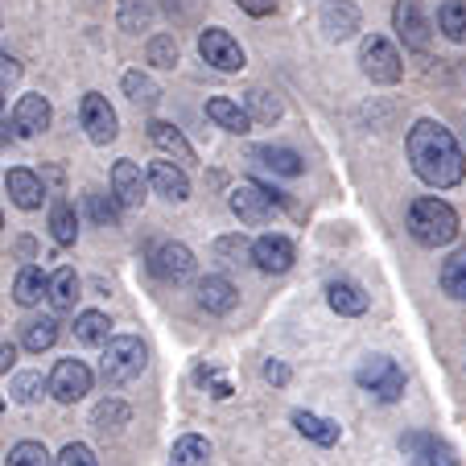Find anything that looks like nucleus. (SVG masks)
<instances>
[{"mask_svg":"<svg viewBox=\"0 0 466 466\" xmlns=\"http://www.w3.org/2000/svg\"><path fill=\"white\" fill-rule=\"evenodd\" d=\"M409 161H413V174L433 190H450L466 177V161L454 132L438 120H417L409 128Z\"/></svg>","mask_w":466,"mask_h":466,"instance_id":"f257e3e1","label":"nucleus"},{"mask_svg":"<svg viewBox=\"0 0 466 466\" xmlns=\"http://www.w3.org/2000/svg\"><path fill=\"white\" fill-rule=\"evenodd\" d=\"M409 231L421 248H446L458 239V211L446 198H417L409 207Z\"/></svg>","mask_w":466,"mask_h":466,"instance_id":"f03ea898","label":"nucleus"},{"mask_svg":"<svg viewBox=\"0 0 466 466\" xmlns=\"http://www.w3.org/2000/svg\"><path fill=\"white\" fill-rule=\"evenodd\" d=\"M149 368V347L137 335H116L104 343V360H99V376L107 384H128Z\"/></svg>","mask_w":466,"mask_h":466,"instance_id":"7ed1b4c3","label":"nucleus"},{"mask_svg":"<svg viewBox=\"0 0 466 466\" xmlns=\"http://www.w3.org/2000/svg\"><path fill=\"white\" fill-rule=\"evenodd\" d=\"M355 380H360L363 392L376 396V400H384V405H396V400L405 396V371L396 368V360H388V355H371V360H363L360 371H355Z\"/></svg>","mask_w":466,"mask_h":466,"instance_id":"20e7f679","label":"nucleus"},{"mask_svg":"<svg viewBox=\"0 0 466 466\" xmlns=\"http://www.w3.org/2000/svg\"><path fill=\"white\" fill-rule=\"evenodd\" d=\"M360 71L368 75L371 83H400L405 62H400V50H396L388 37L371 34L360 42Z\"/></svg>","mask_w":466,"mask_h":466,"instance_id":"39448f33","label":"nucleus"},{"mask_svg":"<svg viewBox=\"0 0 466 466\" xmlns=\"http://www.w3.org/2000/svg\"><path fill=\"white\" fill-rule=\"evenodd\" d=\"M400 454H405L413 466H458L454 446H446L438 433H425V430L400 433Z\"/></svg>","mask_w":466,"mask_h":466,"instance_id":"423d86ee","label":"nucleus"},{"mask_svg":"<svg viewBox=\"0 0 466 466\" xmlns=\"http://www.w3.org/2000/svg\"><path fill=\"white\" fill-rule=\"evenodd\" d=\"M273 203H277L273 194L264 190V186H256V182H239L228 198L231 215H236L239 223H248V228H264V223L273 219Z\"/></svg>","mask_w":466,"mask_h":466,"instance_id":"0eeeda50","label":"nucleus"},{"mask_svg":"<svg viewBox=\"0 0 466 466\" xmlns=\"http://www.w3.org/2000/svg\"><path fill=\"white\" fill-rule=\"evenodd\" d=\"M91 392V368L83 360H58L50 371V396L58 405H75Z\"/></svg>","mask_w":466,"mask_h":466,"instance_id":"6e6552de","label":"nucleus"},{"mask_svg":"<svg viewBox=\"0 0 466 466\" xmlns=\"http://www.w3.org/2000/svg\"><path fill=\"white\" fill-rule=\"evenodd\" d=\"M198 54H203V62H211L215 71H223V75L244 71V50H239V42L228 29H203V34H198Z\"/></svg>","mask_w":466,"mask_h":466,"instance_id":"1a4fd4ad","label":"nucleus"},{"mask_svg":"<svg viewBox=\"0 0 466 466\" xmlns=\"http://www.w3.org/2000/svg\"><path fill=\"white\" fill-rule=\"evenodd\" d=\"M79 120H83V128H87V137H91L96 145H112L116 132H120V120H116L112 104H107L99 91H87V96H83Z\"/></svg>","mask_w":466,"mask_h":466,"instance_id":"9d476101","label":"nucleus"},{"mask_svg":"<svg viewBox=\"0 0 466 466\" xmlns=\"http://www.w3.org/2000/svg\"><path fill=\"white\" fill-rule=\"evenodd\" d=\"M392 25L409 50H430V17L421 13V0H396Z\"/></svg>","mask_w":466,"mask_h":466,"instance_id":"9b49d317","label":"nucleus"},{"mask_svg":"<svg viewBox=\"0 0 466 466\" xmlns=\"http://www.w3.org/2000/svg\"><path fill=\"white\" fill-rule=\"evenodd\" d=\"M252 260H256V268L260 273H273V277H281V273H289L293 268V260H298V248H293V239H285V236H260L252 244Z\"/></svg>","mask_w":466,"mask_h":466,"instance_id":"f8f14e48","label":"nucleus"},{"mask_svg":"<svg viewBox=\"0 0 466 466\" xmlns=\"http://www.w3.org/2000/svg\"><path fill=\"white\" fill-rule=\"evenodd\" d=\"M149 268H153V277H161V281H186V277H194V252L186 244H157L153 248V256H149Z\"/></svg>","mask_w":466,"mask_h":466,"instance_id":"ddd939ff","label":"nucleus"},{"mask_svg":"<svg viewBox=\"0 0 466 466\" xmlns=\"http://www.w3.org/2000/svg\"><path fill=\"white\" fill-rule=\"evenodd\" d=\"M112 194L120 198V207H145V198H149V177L141 174L137 161H116L112 166Z\"/></svg>","mask_w":466,"mask_h":466,"instance_id":"4468645a","label":"nucleus"},{"mask_svg":"<svg viewBox=\"0 0 466 466\" xmlns=\"http://www.w3.org/2000/svg\"><path fill=\"white\" fill-rule=\"evenodd\" d=\"M318 25L326 29L330 42H347L360 29V9H355L351 0H326L322 13H318Z\"/></svg>","mask_w":466,"mask_h":466,"instance_id":"2eb2a0df","label":"nucleus"},{"mask_svg":"<svg viewBox=\"0 0 466 466\" xmlns=\"http://www.w3.org/2000/svg\"><path fill=\"white\" fill-rule=\"evenodd\" d=\"M54 120L50 112V99L46 96H21L17 107H13V128H17V137H37V132H46Z\"/></svg>","mask_w":466,"mask_h":466,"instance_id":"dca6fc26","label":"nucleus"},{"mask_svg":"<svg viewBox=\"0 0 466 466\" xmlns=\"http://www.w3.org/2000/svg\"><path fill=\"white\" fill-rule=\"evenodd\" d=\"M149 186L166 194L169 203H186L190 198V177H186L182 161H153L149 166Z\"/></svg>","mask_w":466,"mask_h":466,"instance_id":"f3484780","label":"nucleus"},{"mask_svg":"<svg viewBox=\"0 0 466 466\" xmlns=\"http://www.w3.org/2000/svg\"><path fill=\"white\" fill-rule=\"evenodd\" d=\"M326 306L335 309L339 318H360V314H368V293H363L360 281L339 277V281L326 285Z\"/></svg>","mask_w":466,"mask_h":466,"instance_id":"a211bd4d","label":"nucleus"},{"mask_svg":"<svg viewBox=\"0 0 466 466\" xmlns=\"http://www.w3.org/2000/svg\"><path fill=\"white\" fill-rule=\"evenodd\" d=\"M194 298H198V306H203L207 314H231V309H236V301H239V293H236V285H231L228 277L211 273V277H203V281H198Z\"/></svg>","mask_w":466,"mask_h":466,"instance_id":"6ab92c4d","label":"nucleus"},{"mask_svg":"<svg viewBox=\"0 0 466 466\" xmlns=\"http://www.w3.org/2000/svg\"><path fill=\"white\" fill-rule=\"evenodd\" d=\"M149 141L157 145L166 157H174V161H182V166H194V149H190V141L182 137V128H174V124H166V120H149Z\"/></svg>","mask_w":466,"mask_h":466,"instance_id":"aec40b11","label":"nucleus"},{"mask_svg":"<svg viewBox=\"0 0 466 466\" xmlns=\"http://www.w3.org/2000/svg\"><path fill=\"white\" fill-rule=\"evenodd\" d=\"M9 198L21 207V211H37L46 198V186L34 169H9Z\"/></svg>","mask_w":466,"mask_h":466,"instance_id":"412c9836","label":"nucleus"},{"mask_svg":"<svg viewBox=\"0 0 466 466\" xmlns=\"http://www.w3.org/2000/svg\"><path fill=\"white\" fill-rule=\"evenodd\" d=\"M293 425H298V433H301V438L318 441V446H335V441L343 438V430H339V425L330 421V417L306 413V409H298V413H293Z\"/></svg>","mask_w":466,"mask_h":466,"instance_id":"4be33fe9","label":"nucleus"},{"mask_svg":"<svg viewBox=\"0 0 466 466\" xmlns=\"http://www.w3.org/2000/svg\"><path fill=\"white\" fill-rule=\"evenodd\" d=\"M50 293V277L42 273V268H34V264H25L17 273V281H13V298H17V306H37V301Z\"/></svg>","mask_w":466,"mask_h":466,"instance_id":"5701e85b","label":"nucleus"},{"mask_svg":"<svg viewBox=\"0 0 466 466\" xmlns=\"http://www.w3.org/2000/svg\"><path fill=\"white\" fill-rule=\"evenodd\" d=\"M107 339H112V322H107V314H99V309H83V314L75 318V343L104 347Z\"/></svg>","mask_w":466,"mask_h":466,"instance_id":"b1692460","label":"nucleus"},{"mask_svg":"<svg viewBox=\"0 0 466 466\" xmlns=\"http://www.w3.org/2000/svg\"><path fill=\"white\" fill-rule=\"evenodd\" d=\"M207 116H211V120L219 124V128L239 132V137H244V132L252 128V112H248V107H239V104H231V99H223V96L207 104Z\"/></svg>","mask_w":466,"mask_h":466,"instance_id":"393cba45","label":"nucleus"},{"mask_svg":"<svg viewBox=\"0 0 466 466\" xmlns=\"http://www.w3.org/2000/svg\"><path fill=\"white\" fill-rule=\"evenodd\" d=\"M252 161H260L264 169H273V174H281V177H298L301 169H306L298 153H293V149H281V145H264V149H256Z\"/></svg>","mask_w":466,"mask_h":466,"instance_id":"a878e982","label":"nucleus"},{"mask_svg":"<svg viewBox=\"0 0 466 466\" xmlns=\"http://www.w3.org/2000/svg\"><path fill=\"white\" fill-rule=\"evenodd\" d=\"M211 462V441L198 438V433H186V438L174 441V454H169V466H207Z\"/></svg>","mask_w":466,"mask_h":466,"instance_id":"bb28decb","label":"nucleus"},{"mask_svg":"<svg viewBox=\"0 0 466 466\" xmlns=\"http://www.w3.org/2000/svg\"><path fill=\"white\" fill-rule=\"evenodd\" d=\"M46 298H50V306L58 309H75V301H79V273H75V268H58V273L50 277V293H46Z\"/></svg>","mask_w":466,"mask_h":466,"instance_id":"cd10ccee","label":"nucleus"},{"mask_svg":"<svg viewBox=\"0 0 466 466\" xmlns=\"http://www.w3.org/2000/svg\"><path fill=\"white\" fill-rule=\"evenodd\" d=\"M42 392H50V380H42V371H21L9 384V400L13 405H37Z\"/></svg>","mask_w":466,"mask_h":466,"instance_id":"c85d7f7f","label":"nucleus"},{"mask_svg":"<svg viewBox=\"0 0 466 466\" xmlns=\"http://www.w3.org/2000/svg\"><path fill=\"white\" fill-rule=\"evenodd\" d=\"M244 107L252 112V120H260V124H277L281 120V99L273 96V91H264V87H248L244 91Z\"/></svg>","mask_w":466,"mask_h":466,"instance_id":"c756f323","label":"nucleus"},{"mask_svg":"<svg viewBox=\"0 0 466 466\" xmlns=\"http://www.w3.org/2000/svg\"><path fill=\"white\" fill-rule=\"evenodd\" d=\"M58 343V322L54 318H37V322H25V335H21V347L29 355H42Z\"/></svg>","mask_w":466,"mask_h":466,"instance_id":"7c9ffc66","label":"nucleus"},{"mask_svg":"<svg viewBox=\"0 0 466 466\" xmlns=\"http://www.w3.org/2000/svg\"><path fill=\"white\" fill-rule=\"evenodd\" d=\"M128 421H132V409L124 405V400H99L96 413H91V425H96L99 433H120Z\"/></svg>","mask_w":466,"mask_h":466,"instance_id":"2f4dec72","label":"nucleus"},{"mask_svg":"<svg viewBox=\"0 0 466 466\" xmlns=\"http://www.w3.org/2000/svg\"><path fill=\"white\" fill-rule=\"evenodd\" d=\"M50 236L58 239L62 248H71L75 239H79V219H75V207L62 203V198L50 207Z\"/></svg>","mask_w":466,"mask_h":466,"instance_id":"473e14b6","label":"nucleus"},{"mask_svg":"<svg viewBox=\"0 0 466 466\" xmlns=\"http://www.w3.org/2000/svg\"><path fill=\"white\" fill-rule=\"evenodd\" d=\"M438 29L450 42H466V0H446L438 9Z\"/></svg>","mask_w":466,"mask_h":466,"instance_id":"72a5a7b5","label":"nucleus"},{"mask_svg":"<svg viewBox=\"0 0 466 466\" xmlns=\"http://www.w3.org/2000/svg\"><path fill=\"white\" fill-rule=\"evenodd\" d=\"M120 198H107L104 190H87L83 194V207H87V215L99 223V228H116L120 223Z\"/></svg>","mask_w":466,"mask_h":466,"instance_id":"f704fd0d","label":"nucleus"},{"mask_svg":"<svg viewBox=\"0 0 466 466\" xmlns=\"http://www.w3.org/2000/svg\"><path fill=\"white\" fill-rule=\"evenodd\" d=\"M124 96L132 99V104H141V107H153L161 99V91H157V83L149 79V75H141V71H128L124 75Z\"/></svg>","mask_w":466,"mask_h":466,"instance_id":"c9c22d12","label":"nucleus"},{"mask_svg":"<svg viewBox=\"0 0 466 466\" xmlns=\"http://www.w3.org/2000/svg\"><path fill=\"white\" fill-rule=\"evenodd\" d=\"M441 289H446L450 298L466 301V252H458L446 260V268H441Z\"/></svg>","mask_w":466,"mask_h":466,"instance_id":"e433bc0d","label":"nucleus"},{"mask_svg":"<svg viewBox=\"0 0 466 466\" xmlns=\"http://www.w3.org/2000/svg\"><path fill=\"white\" fill-rule=\"evenodd\" d=\"M248 256H252V244H248L244 236H219V239H215V260L228 264V268L244 264Z\"/></svg>","mask_w":466,"mask_h":466,"instance_id":"4c0bfd02","label":"nucleus"},{"mask_svg":"<svg viewBox=\"0 0 466 466\" xmlns=\"http://www.w3.org/2000/svg\"><path fill=\"white\" fill-rule=\"evenodd\" d=\"M153 25V9L145 5V0H124L120 5V29H128V34H141V29Z\"/></svg>","mask_w":466,"mask_h":466,"instance_id":"58836bf2","label":"nucleus"},{"mask_svg":"<svg viewBox=\"0 0 466 466\" xmlns=\"http://www.w3.org/2000/svg\"><path fill=\"white\" fill-rule=\"evenodd\" d=\"M9 466H50V454L42 441H17L9 450Z\"/></svg>","mask_w":466,"mask_h":466,"instance_id":"ea45409f","label":"nucleus"},{"mask_svg":"<svg viewBox=\"0 0 466 466\" xmlns=\"http://www.w3.org/2000/svg\"><path fill=\"white\" fill-rule=\"evenodd\" d=\"M145 54H149V62H153V66H161V71L177 66V42H174L169 34H157V37H153L149 50H145Z\"/></svg>","mask_w":466,"mask_h":466,"instance_id":"a19ab883","label":"nucleus"},{"mask_svg":"<svg viewBox=\"0 0 466 466\" xmlns=\"http://www.w3.org/2000/svg\"><path fill=\"white\" fill-rule=\"evenodd\" d=\"M54 466H99V462H96V454H91V446L71 441V446H62V454L54 458Z\"/></svg>","mask_w":466,"mask_h":466,"instance_id":"79ce46f5","label":"nucleus"},{"mask_svg":"<svg viewBox=\"0 0 466 466\" xmlns=\"http://www.w3.org/2000/svg\"><path fill=\"white\" fill-rule=\"evenodd\" d=\"M198 384H211V396H215V400H228V396H231V380L219 376L215 368H198Z\"/></svg>","mask_w":466,"mask_h":466,"instance_id":"37998d69","label":"nucleus"},{"mask_svg":"<svg viewBox=\"0 0 466 466\" xmlns=\"http://www.w3.org/2000/svg\"><path fill=\"white\" fill-rule=\"evenodd\" d=\"M264 380H268V384H277V388H285V384H289V368H285L281 360H268V363H264Z\"/></svg>","mask_w":466,"mask_h":466,"instance_id":"c03bdc74","label":"nucleus"},{"mask_svg":"<svg viewBox=\"0 0 466 466\" xmlns=\"http://www.w3.org/2000/svg\"><path fill=\"white\" fill-rule=\"evenodd\" d=\"M236 5L248 13V17H268V13L277 9V0H236Z\"/></svg>","mask_w":466,"mask_h":466,"instance_id":"a18cd8bd","label":"nucleus"},{"mask_svg":"<svg viewBox=\"0 0 466 466\" xmlns=\"http://www.w3.org/2000/svg\"><path fill=\"white\" fill-rule=\"evenodd\" d=\"M17 79H21V66L9 54H0V83H17Z\"/></svg>","mask_w":466,"mask_h":466,"instance_id":"49530a36","label":"nucleus"},{"mask_svg":"<svg viewBox=\"0 0 466 466\" xmlns=\"http://www.w3.org/2000/svg\"><path fill=\"white\" fill-rule=\"evenodd\" d=\"M13 360H17V347H13V343H0V376L13 368Z\"/></svg>","mask_w":466,"mask_h":466,"instance_id":"de8ad7c7","label":"nucleus"},{"mask_svg":"<svg viewBox=\"0 0 466 466\" xmlns=\"http://www.w3.org/2000/svg\"><path fill=\"white\" fill-rule=\"evenodd\" d=\"M0 107H5V83H0Z\"/></svg>","mask_w":466,"mask_h":466,"instance_id":"09e8293b","label":"nucleus"},{"mask_svg":"<svg viewBox=\"0 0 466 466\" xmlns=\"http://www.w3.org/2000/svg\"><path fill=\"white\" fill-rule=\"evenodd\" d=\"M0 417H5V396H0Z\"/></svg>","mask_w":466,"mask_h":466,"instance_id":"8fccbe9b","label":"nucleus"},{"mask_svg":"<svg viewBox=\"0 0 466 466\" xmlns=\"http://www.w3.org/2000/svg\"><path fill=\"white\" fill-rule=\"evenodd\" d=\"M0 228H5V215H0Z\"/></svg>","mask_w":466,"mask_h":466,"instance_id":"3c124183","label":"nucleus"}]
</instances>
